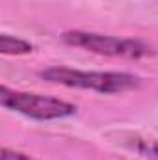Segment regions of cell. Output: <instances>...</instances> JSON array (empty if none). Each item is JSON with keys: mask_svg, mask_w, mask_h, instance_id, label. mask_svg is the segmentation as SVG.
<instances>
[{"mask_svg": "<svg viewBox=\"0 0 158 160\" xmlns=\"http://www.w3.org/2000/svg\"><path fill=\"white\" fill-rule=\"evenodd\" d=\"M37 77L48 84H58L65 88L89 89L104 95H116L141 88V78L125 71H82L71 67H47L41 69Z\"/></svg>", "mask_w": 158, "mask_h": 160, "instance_id": "obj_1", "label": "cell"}, {"mask_svg": "<svg viewBox=\"0 0 158 160\" xmlns=\"http://www.w3.org/2000/svg\"><path fill=\"white\" fill-rule=\"evenodd\" d=\"M60 38L69 47H77V48L99 54V56H108V58L141 60L156 54L149 43L141 39H132V38H116V36L86 32V30H67Z\"/></svg>", "mask_w": 158, "mask_h": 160, "instance_id": "obj_2", "label": "cell"}, {"mask_svg": "<svg viewBox=\"0 0 158 160\" xmlns=\"http://www.w3.org/2000/svg\"><path fill=\"white\" fill-rule=\"evenodd\" d=\"M0 104L6 110L17 112L21 116H26V118L36 121H52L71 118L78 110L77 104H73L69 101L41 95V93H32V91L11 89L7 86L0 88Z\"/></svg>", "mask_w": 158, "mask_h": 160, "instance_id": "obj_3", "label": "cell"}, {"mask_svg": "<svg viewBox=\"0 0 158 160\" xmlns=\"http://www.w3.org/2000/svg\"><path fill=\"white\" fill-rule=\"evenodd\" d=\"M119 143L145 160H158V140L141 134H121Z\"/></svg>", "mask_w": 158, "mask_h": 160, "instance_id": "obj_4", "label": "cell"}, {"mask_svg": "<svg viewBox=\"0 0 158 160\" xmlns=\"http://www.w3.org/2000/svg\"><path fill=\"white\" fill-rule=\"evenodd\" d=\"M32 50H34V45L30 41L13 38L9 34L0 36V52L6 56H22V54H30Z\"/></svg>", "mask_w": 158, "mask_h": 160, "instance_id": "obj_5", "label": "cell"}, {"mask_svg": "<svg viewBox=\"0 0 158 160\" xmlns=\"http://www.w3.org/2000/svg\"><path fill=\"white\" fill-rule=\"evenodd\" d=\"M0 160H37V158H34V157H30V155H26L22 151H15V149L4 147L2 155H0Z\"/></svg>", "mask_w": 158, "mask_h": 160, "instance_id": "obj_6", "label": "cell"}]
</instances>
